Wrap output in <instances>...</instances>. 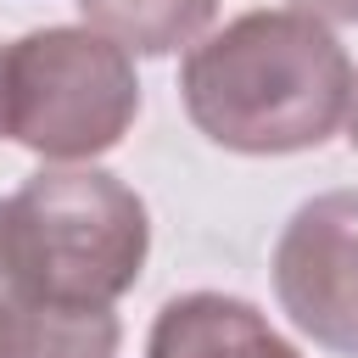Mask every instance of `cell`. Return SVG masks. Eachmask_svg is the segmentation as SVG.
I'll return each mask as SVG.
<instances>
[{"mask_svg":"<svg viewBox=\"0 0 358 358\" xmlns=\"http://www.w3.org/2000/svg\"><path fill=\"white\" fill-rule=\"evenodd\" d=\"M190 123L241 157H285L324 145L352 101V62L341 39L296 11H241L179 67Z\"/></svg>","mask_w":358,"mask_h":358,"instance_id":"1","label":"cell"},{"mask_svg":"<svg viewBox=\"0 0 358 358\" xmlns=\"http://www.w3.org/2000/svg\"><path fill=\"white\" fill-rule=\"evenodd\" d=\"M0 246L22 296L112 308L145 268L151 218L106 168H45L0 201Z\"/></svg>","mask_w":358,"mask_h":358,"instance_id":"2","label":"cell"},{"mask_svg":"<svg viewBox=\"0 0 358 358\" xmlns=\"http://www.w3.org/2000/svg\"><path fill=\"white\" fill-rule=\"evenodd\" d=\"M140 112V78L101 28H34L0 56V123L45 162L112 151Z\"/></svg>","mask_w":358,"mask_h":358,"instance_id":"3","label":"cell"},{"mask_svg":"<svg viewBox=\"0 0 358 358\" xmlns=\"http://www.w3.org/2000/svg\"><path fill=\"white\" fill-rule=\"evenodd\" d=\"M274 296L324 352L358 358V190H324L274 241Z\"/></svg>","mask_w":358,"mask_h":358,"instance_id":"4","label":"cell"},{"mask_svg":"<svg viewBox=\"0 0 358 358\" xmlns=\"http://www.w3.org/2000/svg\"><path fill=\"white\" fill-rule=\"evenodd\" d=\"M145 358H302L252 302L224 291L168 296L151 319Z\"/></svg>","mask_w":358,"mask_h":358,"instance_id":"5","label":"cell"},{"mask_svg":"<svg viewBox=\"0 0 358 358\" xmlns=\"http://www.w3.org/2000/svg\"><path fill=\"white\" fill-rule=\"evenodd\" d=\"M117 341L112 308H67L22 291L0 308V358H117Z\"/></svg>","mask_w":358,"mask_h":358,"instance_id":"6","label":"cell"},{"mask_svg":"<svg viewBox=\"0 0 358 358\" xmlns=\"http://www.w3.org/2000/svg\"><path fill=\"white\" fill-rule=\"evenodd\" d=\"M78 11L90 17V28H101L123 50L168 56L213 22L218 0H78Z\"/></svg>","mask_w":358,"mask_h":358,"instance_id":"7","label":"cell"},{"mask_svg":"<svg viewBox=\"0 0 358 358\" xmlns=\"http://www.w3.org/2000/svg\"><path fill=\"white\" fill-rule=\"evenodd\" d=\"M291 6L319 22H358V0H291Z\"/></svg>","mask_w":358,"mask_h":358,"instance_id":"8","label":"cell"},{"mask_svg":"<svg viewBox=\"0 0 358 358\" xmlns=\"http://www.w3.org/2000/svg\"><path fill=\"white\" fill-rule=\"evenodd\" d=\"M347 140L358 151V78H352V101H347Z\"/></svg>","mask_w":358,"mask_h":358,"instance_id":"9","label":"cell"},{"mask_svg":"<svg viewBox=\"0 0 358 358\" xmlns=\"http://www.w3.org/2000/svg\"><path fill=\"white\" fill-rule=\"evenodd\" d=\"M11 291H17V285H11V268H6V246H0V308L11 302Z\"/></svg>","mask_w":358,"mask_h":358,"instance_id":"10","label":"cell"},{"mask_svg":"<svg viewBox=\"0 0 358 358\" xmlns=\"http://www.w3.org/2000/svg\"><path fill=\"white\" fill-rule=\"evenodd\" d=\"M0 56H6V50H0ZM0 134H6V123H0Z\"/></svg>","mask_w":358,"mask_h":358,"instance_id":"11","label":"cell"}]
</instances>
